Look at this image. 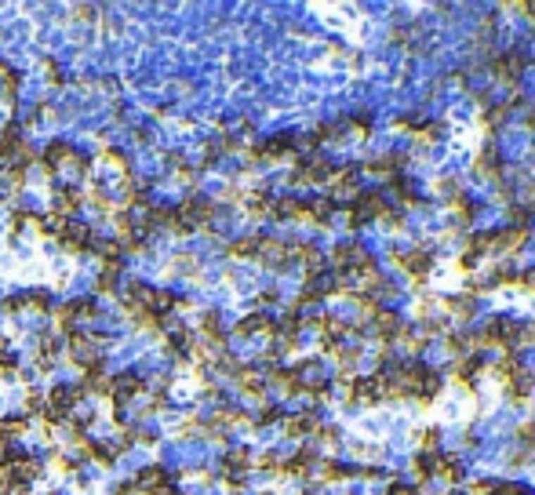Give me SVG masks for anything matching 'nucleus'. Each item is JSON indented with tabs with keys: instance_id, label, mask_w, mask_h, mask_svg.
I'll use <instances>...</instances> for the list:
<instances>
[{
	"instance_id": "f257e3e1",
	"label": "nucleus",
	"mask_w": 535,
	"mask_h": 495,
	"mask_svg": "<svg viewBox=\"0 0 535 495\" xmlns=\"http://www.w3.org/2000/svg\"><path fill=\"white\" fill-rule=\"evenodd\" d=\"M48 495H66V491H62V488H55V491H48Z\"/></svg>"
}]
</instances>
